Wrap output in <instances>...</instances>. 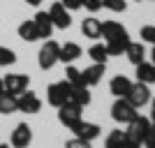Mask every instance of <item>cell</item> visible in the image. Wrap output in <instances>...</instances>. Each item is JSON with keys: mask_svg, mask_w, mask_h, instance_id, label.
<instances>
[{"mask_svg": "<svg viewBox=\"0 0 155 148\" xmlns=\"http://www.w3.org/2000/svg\"><path fill=\"white\" fill-rule=\"evenodd\" d=\"M102 37H104V44H107L109 56H123L127 44H130L127 30L118 21H104L102 23Z\"/></svg>", "mask_w": 155, "mask_h": 148, "instance_id": "cell-1", "label": "cell"}, {"mask_svg": "<svg viewBox=\"0 0 155 148\" xmlns=\"http://www.w3.org/2000/svg\"><path fill=\"white\" fill-rule=\"evenodd\" d=\"M37 63H39V70H51L56 63H60V44L53 42V39H44V44L37 53Z\"/></svg>", "mask_w": 155, "mask_h": 148, "instance_id": "cell-2", "label": "cell"}, {"mask_svg": "<svg viewBox=\"0 0 155 148\" xmlns=\"http://www.w3.org/2000/svg\"><path fill=\"white\" fill-rule=\"evenodd\" d=\"M137 116H139V109H134L125 97H116V102L111 107V118L114 120L120 123V125H130Z\"/></svg>", "mask_w": 155, "mask_h": 148, "instance_id": "cell-3", "label": "cell"}, {"mask_svg": "<svg viewBox=\"0 0 155 148\" xmlns=\"http://www.w3.org/2000/svg\"><path fill=\"white\" fill-rule=\"evenodd\" d=\"M70 93H72V86L67 81H56L46 88V102L58 109L65 102H70Z\"/></svg>", "mask_w": 155, "mask_h": 148, "instance_id": "cell-4", "label": "cell"}, {"mask_svg": "<svg viewBox=\"0 0 155 148\" xmlns=\"http://www.w3.org/2000/svg\"><path fill=\"white\" fill-rule=\"evenodd\" d=\"M81 111H84V107H79V104H74V102H65L63 107H58V120L63 123L65 127L74 130L77 123L84 120V118H81Z\"/></svg>", "mask_w": 155, "mask_h": 148, "instance_id": "cell-5", "label": "cell"}, {"mask_svg": "<svg viewBox=\"0 0 155 148\" xmlns=\"http://www.w3.org/2000/svg\"><path fill=\"white\" fill-rule=\"evenodd\" d=\"M125 100H127L134 109H141V107H146V104L150 102V90L146 84H141V81H137V84H132V88H130V93L125 95Z\"/></svg>", "mask_w": 155, "mask_h": 148, "instance_id": "cell-6", "label": "cell"}, {"mask_svg": "<svg viewBox=\"0 0 155 148\" xmlns=\"http://www.w3.org/2000/svg\"><path fill=\"white\" fill-rule=\"evenodd\" d=\"M28 86H30V77H28V74H7V77L2 79L5 93L16 95V97H19L23 90H28Z\"/></svg>", "mask_w": 155, "mask_h": 148, "instance_id": "cell-7", "label": "cell"}, {"mask_svg": "<svg viewBox=\"0 0 155 148\" xmlns=\"http://www.w3.org/2000/svg\"><path fill=\"white\" fill-rule=\"evenodd\" d=\"M150 118H146V116H137L134 120L130 123V127L125 130L127 132V136L132 139V141H137V143H143V139H146V134H148V130H150Z\"/></svg>", "mask_w": 155, "mask_h": 148, "instance_id": "cell-8", "label": "cell"}, {"mask_svg": "<svg viewBox=\"0 0 155 148\" xmlns=\"http://www.w3.org/2000/svg\"><path fill=\"white\" fill-rule=\"evenodd\" d=\"M9 143H12V148H28V146H30V143H32V130H30V125L19 123V125L12 130Z\"/></svg>", "mask_w": 155, "mask_h": 148, "instance_id": "cell-9", "label": "cell"}, {"mask_svg": "<svg viewBox=\"0 0 155 148\" xmlns=\"http://www.w3.org/2000/svg\"><path fill=\"white\" fill-rule=\"evenodd\" d=\"M16 102H19V111L23 113H37L42 109V100H39L37 93H32V90H23L19 97H16Z\"/></svg>", "mask_w": 155, "mask_h": 148, "instance_id": "cell-10", "label": "cell"}, {"mask_svg": "<svg viewBox=\"0 0 155 148\" xmlns=\"http://www.w3.org/2000/svg\"><path fill=\"white\" fill-rule=\"evenodd\" d=\"M49 16H51L53 26L60 28V30H65V28L72 26V16H70V9H65L63 2H53L51 9H49Z\"/></svg>", "mask_w": 155, "mask_h": 148, "instance_id": "cell-11", "label": "cell"}, {"mask_svg": "<svg viewBox=\"0 0 155 148\" xmlns=\"http://www.w3.org/2000/svg\"><path fill=\"white\" fill-rule=\"evenodd\" d=\"M74 134L79 136V139H86V141H93V139H97L100 136V125L97 123H88V120H81L77 123V127L72 130Z\"/></svg>", "mask_w": 155, "mask_h": 148, "instance_id": "cell-12", "label": "cell"}, {"mask_svg": "<svg viewBox=\"0 0 155 148\" xmlns=\"http://www.w3.org/2000/svg\"><path fill=\"white\" fill-rule=\"evenodd\" d=\"M35 26H37V32H39V39H46V37H51V32H53V21L51 16H49V12H37L35 14Z\"/></svg>", "mask_w": 155, "mask_h": 148, "instance_id": "cell-13", "label": "cell"}, {"mask_svg": "<svg viewBox=\"0 0 155 148\" xmlns=\"http://www.w3.org/2000/svg\"><path fill=\"white\" fill-rule=\"evenodd\" d=\"M84 84L91 88V86H97L100 81H102V77H104V65L102 63H93L91 67H86L84 72Z\"/></svg>", "mask_w": 155, "mask_h": 148, "instance_id": "cell-14", "label": "cell"}, {"mask_svg": "<svg viewBox=\"0 0 155 148\" xmlns=\"http://www.w3.org/2000/svg\"><path fill=\"white\" fill-rule=\"evenodd\" d=\"M81 32H84V37H88V39L102 37V21L95 19V16L84 19V23H81Z\"/></svg>", "mask_w": 155, "mask_h": 148, "instance_id": "cell-15", "label": "cell"}, {"mask_svg": "<svg viewBox=\"0 0 155 148\" xmlns=\"http://www.w3.org/2000/svg\"><path fill=\"white\" fill-rule=\"evenodd\" d=\"M81 46L77 44V42H65L63 46H60V63H67L72 65L77 58H81Z\"/></svg>", "mask_w": 155, "mask_h": 148, "instance_id": "cell-16", "label": "cell"}, {"mask_svg": "<svg viewBox=\"0 0 155 148\" xmlns=\"http://www.w3.org/2000/svg\"><path fill=\"white\" fill-rule=\"evenodd\" d=\"M130 88H132V81H130L127 77H123V74L114 77V79H111V84H109V90L116 97H125L130 93Z\"/></svg>", "mask_w": 155, "mask_h": 148, "instance_id": "cell-17", "label": "cell"}, {"mask_svg": "<svg viewBox=\"0 0 155 148\" xmlns=\"http://www.w3.org/2000/svg\"><path fill=\"white\" fill-rule=\"evenodd\" d=\"M137 81H141V84H146V86L155 84V65L146 63V60L137 65Z\"/></svg>", "mask_w": 155, "mask_h": 148, "instance_id": "cell-18", "label": "cell"}, {"mask_svg": "<svg viewBox=\"0 0 155 148\" xmlns=\"http://www.w3.org/2000/svg\"><path fill=\"white\" fill-rule=\"evenodd\" d=\"M125 56H127V60L137 67L139 63L146 60V49H143V44H139V42H130L127 49H125Z\"/></svg>", "mask_w": 155, "mask_h": 148, "instance_id": "cell-19", "label": "cell"}, {"mask_svg": "<svg viewBox=\"0 0 155 148\" xmlns=\"http://www.w3.org/2000/svg\"><path fill=\"white\" fill-rule=\"evenodd\" d=\"M70 102L79 104V107H88L91 104V90H88V86H72Z\"/></svg>", "mask_w": 155, "mask_h": 148, "instance_id": "cell-20", "label": "cell"}, {"mask_svg": "<svg viewBox=\"0 0 155 148\" xmlns=\"http://www.w3.org/2000/svg\"><path fill=\"white\" fill-rule=\"evenodd\" d=\"M19 111V102H16V95H9V93H0V113H5V116H9V113H16Z\"/></svg>", "mask_w": 155, "mask_h": 148, "instance_id": "cell-21", "label": "cell"}, {"mask_svg": "<svg viewBox=\"0 0 155 148\" xmlns=\"http://www.w3.org/2000/svg\"><path fill=\"white\" fill-rule=\"evenodd\" d=\"M19 37L23 42H37L39 39V32H37V26H35V21H23L19 26Z\"/></svg>", "mask_w": 155, "mask_h": 148, "instance_id": "cell-22", "label": "cell"}, {"mask_svg": "<svg viewBox=\"0 0 155 148\" xmlns=\"http://www.w3.org/2000/svg\"><path fill=\"white\" fill-rule=\"evenodd\" d=\"M88 56L93 58V63H102V65H107V60H109L107 44H93L91 49H88Z\"/></svg>", "mask_w": 155, "mask_h": 148, "instance_id": "cell-23", "label": "cell"}, {"mask_svg": "<svg viewBox=\"0 0 155 148\" xmlns=\"http://www.w3.org/2000/svg\"><path fill=\"white\" fill-rule=\"evenodd\" d=\"M65 81H67L70 86H86L81 70H77L74 65H67V70H65Z\"/></svg>", "mask_w": 155, "mask_h": 148, "instance_id": "cell-24", "label": "cell"}, {"mask_svg": "<svg viewBox=\"0 0 155 148\" xmlns=\"http://www.w3.org/2000/svg\"><path fill=\"white\" fill-rule=\"evenodd\" d=\"M14 63H16V53L7 46H0V67H9Z\"/></svg>", "mask_w": 155, "mask_h": 148, "instance_id": "cell-25", "label": "cell"}, {"mask_svg": "<svg viewBox=\"0 0 155 148\" xmlns=\"http://www.w3.org/2000/svg\"><path fill=\"white\" fill-rule=\"evenodd\" d=\"M102 7H107L111 12H125L127 2H125V0H102Z\"/></svg>", "mask_w": 155, "mask_h": 148, "instance_id": "cell-26", "label": "cell"}, {"mask_svg": "<svg viewBox=\"0 0 155 148\" xmlns=\"http://www.w3.org/2000/svg\"><path fill=\"white\" fill-rule=\"evenodd\" d=\"M141 37H143V42H148V44L155 46V26H143L141 28Z\"/></svg>", "mask_w": 155, "mask_h": 148, "instance_id": "cell-27", "label": "cell"}, {"mask_svg": "<svg viewBox=\"0 0 155 148\" xmlns=\"http://www.w3.org/2000/svg\"><path fill=\"white\" fill-rule=\"evenodd\" d=\"M65 148H93L91 141H86V139H79V136H74V139H70V141L65 143Z\"/></svg>", "mask_w": 155, "mask_h": 148, "instance_id": "cell-28", "label": "cell"}, {"mask_svg": "<svg viewBox=\"0 0 155 148\" xmlns=\"http://www.w3.org/2000/svg\"><path fill=\"white\" fill-rule=\"evenodd\" d=\"M84 7H86L91 14H95V12H100V9H102V0H84Z\"/></svg>", "mask_w": 155, "mask_h": 148, "instance_id": "cell-29", "label": "cell"}, {"mask_svg": "<svg viewBox=\"0 0 155 148\" xmlns=\"http://www.w3.org/2000/svg\"><path fill=\"white\" fill-rule=\"evenodd\" d=\"M60 2H63V7H65V9H70V12L84 7V0H60Z\"/></svg>", "mask_w": 155, "mask_h": 148, "instance_id": "cell-30", "label": "cell"}, {"mask_svg": "<svg viewBox=\"0 0 155 148\" xmlns=\"http://www.w3.org/2000/svg\"><path fill=\"white\" fill-rule=\"evenodd\" d=\"M143 146L146 148H155V125H150L148 134H146V139H143Z\"/></svg>", "mask_w": 155, "mask_h": 148, "instance_id": "cell-31", "label": "cell"}, {"mask_svg": "<svg viewBox=\"0 0 155 148\" xmlns=\"http://www.w3.org/2000/svg\"><path fill=\"white\" fill-rule=\"evenodd\" d=\"M150 123L155 125V100L150 102Z\"/></svg>", "mask_w": 155, "mask_h": 148, "instance_id": "cell-32", "label": "cell"}, {"mask_svg": "<svg viewBox=\"0 0 155 148\" xmlns=\"http://www.w3.org/2000/svg\"><path fill=\"white\" fill-rule=\"evenodd\" d=\"M26 2H28V5H32V7H37L39 2H42V0H26Z\"/></svg>", "mask_w": 155, "mask_h": 148, "instance_id": "cell-33", "label": "cell"}, {"mask_svg": "<svg viewBox=\"0 0 155 148\" xmlns=\"http://www.w3.org/2000/svg\"><path fill=\"white\" fill-rule=\"evenodd\" d=\"M150 63L155 65V46H153V51H150Z\"/></svg>", "mask_w": 155, "mask_h": 148, "instance_id": "cell-34", "label": "cell"}, {"mask_svg": "<svg viewBox=\"0 0 155 148\" xmlns=\"http://www.w3.org/2000/svg\"><path fill=\"white\" fill-rule=\"evenodd\" d=\"M0 148H9V143H0Z\"/></svg>", "mask_w": 155, "mask_h": 148, "instance_id": "cell-35", "label": "cell"}, {"mask_svg": "<svg viewBox=\"0 0 155 148\" xmlns=\"http://www.w3.org/2000/svg\"><path fill=\"white\" fill-rule=\"evenodd\" d=\"M2 90H5V88H2V79H0V93H2Z\"/></svg>", "mask_w": 155, "mask_h": 148, "instance_id": "cell-36", "label": "cell"}, {"mask_svg": "<svg viewBox=\"0 0 155 148\" xmlns=\"http://www.w3.org/2000/svg\"><path fill=\"white\" fill-rule=\"evenodd\" d=\"M137 2H139V0H137Z\"/></svg>", "mask_w": 155, "mask_h": 148, "instance_id": "cell-37", "label": "cell"}]
</instances>
